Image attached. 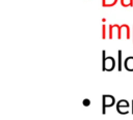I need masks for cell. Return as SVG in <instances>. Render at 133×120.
<instances>
[{
  "label": "cell",
  "instance_id": "obj_3",
  "mask_svg": "<svg viewBox=\"0 0 133 120\" xmlns=\"http://www.w3.org/2000/svg\"><path fill=\"white\" fill-rule=\"evenodd\" d=\"M123 35L126 36V39H130L131 38V29H130V27H129L128 24H122L118 27L117 39H122Z\"/></svg>",
  "mask_w": 133,
  "mask_h": 120
},
{
  "label": "cell",
  "instance_id": "obj_4",
  "mask_svg": "<svg viewBox=\"0 0 133 120\" xmlns=\"http://www.w3.org/2000/svg\"><path fill=\"white\" fill-rule=\"evenodd\" d=\"M124 68L127 71H133V56H128L124 60Z\"/></svg>",
  "mask_w": 133,
  "mask_h": 120
},
{
  "label": "cell",
  "instance_id": "obj_1",
  "mask_svg": "<svg viewBox=\"0 0 133 120\" xmlns=\"http://www.w3.org/2000/svg\"><path fill=\"white\" fill-rule=\"evenodd\" d=\"M106 51H102V70L103 71H112L116 66V61L112 56H106Z\"/></svg>",
  "mask_w": 133,
  "mask_h": 120
},
{
  "label": "cell",
  "instance_id": "obj_13",
  "mask_svg": "<svg viewBox=\"0 0 133 120\" xmlns=\"http://www.w3.org/2000/svg\"><path fill=\"white\" fill-rule=\"evenodd\" d=\"M131 112H132V114H133V100H132V110H131Z\"/></svg>",
  "mask_w": 133,
  "mask_h": 120
},
{
  "label": "cell",
  "instance_id": "obj_5",
  "mask_svg": "<svg viewBox=\"0 0 133 120\" xmlns=\"http://www.w3.org/2000/svg\"><path fill=\"white\" fill-rule=\"evenodd\" d=\"M123 51L118 50L117 51V62H116V68L118 71H122L124 68V61H123Z\"/></svg>",
  "mask_w": 133,
  "mask_h": 120
},
{
  "label": "cell",
  "instance_id": "obj_14",
  "mask_svg": "<svg viewBox=\"0 0 133 120\" xmlns=\"http://www.w3.org/2000/svg\"><path fill=\"white\" fill-rule=\"evenodd\" d=\"M132 42H133V38H132Z\"/></svg>",
  "mask_w": 133,
  "mask_h": 120
},
{
  "label": "cell",
  "instance_id": "obj_8",
  "mask_svg": "<svg viewBox=\"0 0 133 120\" xmlns=\"http://www.w3.org/2000/svg\"><path fill=\"white\" fill-rule=\"evenodd\" d=\"M129 101H127L126 99H121L116 102V108H126V109H129Z\"/></svg>",
  "mask_w": 133,
  "mask_h": 120
},
{
  "label": "cell",
  "instance_id": "obj_7",
  "mask_svg": "<svg viewBox=\"0 0 133 120\" xmlns=\"http://www.w3.org/2000/svg\"><path fill=\"white\" fill-rule=\"evenodd\" d=\"M117 2H119V0H102V6L109 8V7L114 6Z\"/></svg>",
  "mask_w": 133,
  "mask_h": 120
},
{
  "label": "cell",
  "instance_id": "obj_10",
  "mask_svg": "<svg viewBox=\"0 0 133 120\" xmlns=\"http://www.w3.org/2000/svg\"><path fill=\"white\" fill-rule=\"evenodd\" d=\"M107 35H106V25L103 24L102 25V39H106Z\"/></svg>",
  "mask_w": 133,
  "mask_h": 120
},
{
  "label": "cell",
  "instance_id": "obj_6",
  "mask_svg": "<svg viewBox=\"0 0 133 120\" xmlns=\"http://www.w3.org/2000/svg\"><path fill=\"white\" fill-rule=\"evenodd\" d=\"M118 24H109L108 25V39H112L113 38V31L116 30V32L118 31Z\"/></svg>",
  "mask_w": 133,
  "mask_h": 120
},
{
  "label": "cell",
  "instance_id": "obj_2",
  "mask_svg": "<svg viewBox=\"0 0 133 120\" xmlns=\"http://www.w3.org/2000/svg\"><path fill=\"white\" fill-rule=\"evenodd\" d=\"M115 103V98L112 95L109 94H103L102 95V114H106V109L111 108Z\"/></svg>",
  "mask_w": 133,
  "mask_h": 120
},
{
  "label": "cell",
  "instance_id": "obj_9",
  "mask_svg": "<svg viewBox=\"0 0 133 120\" xmlns=\"http://www.w3.org/2000/svg\"><path fill=\"white\" fill-rule=\"evenodd\" d=\"M119 3L124 8L133 7V0H119Z\"/></svg>",
  "mask_w": 133,
  "mask_h": 120
},
{
  "label": "cell",
  "instance_id": "obj_12",
  "mask_svg": "<svg viewBox=\"0 0 133 120\" xmlns=\"http://www.w3.org/2000/svg\"><path fill=\"white\" fill-rule=\"evenodd\" d=\"M102 22H103V23H105V22H106V19H105V18H103V19H102Z\"/></svg>",
  "mask_w": 133,
  "mask_h": 120
},
{
  "label": "cell",
  "instance_id": "obj_11",
  "mask_svg": "<svg viewBox=\"0 0 133 120\" xmlns=\"http://www.w3.org/2000/svg\"><path fill=\"white\" fill-rule=\"evenodd\" d=\"M82 104H83L84 107H88V106H90V100H89L88 98H85V99H83Z\"/></svg>",
  "mask_w": 133,
  "mask_h": 120
}]
</instances>
